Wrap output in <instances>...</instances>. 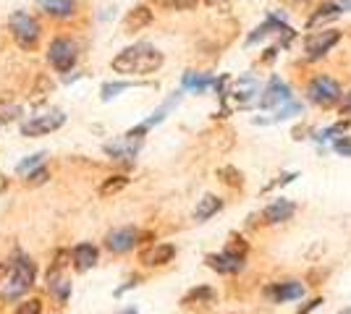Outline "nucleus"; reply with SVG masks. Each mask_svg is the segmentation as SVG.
<instances>
[{"label": "nucleus", "instance_id": "1", "mask_svg": "<svg viewBox=\"0 0 351 314\" xmlns=\"http://www.w3.org/2000/svg\"><path fill=\"white\" fill-rule=\"evenodd\" d=\"M162 53L155 45H147V42H136V45L121 50L116 58H113V71L116 74L126 76H147L160 71L162 66Z\"/></svg>", "mask_w": 351, "mask_h": 314}, {"label": "nucleus", "instance_id": "2", "mask_svg": "<svg viewBox=\"0 0 351 314\" xmlns=\"http://www.w3.org/2000/svg\"><path fill=\"white\" fill-rule=\"evenodd\" d=\"M8 31L14 37V42L27 53H34L40 47V21L34 16L24 14V11H16L8 16Z\"/></svg>", "mask_w": 351, "mask_h": 314}, {"label": "nucleus", "instance_id": "3", "mask_svg": "<svg viewBox=\"0 0 351 314\" xmlns=\"http://www.w3.org/2000/svg\"><path fill=\"white\" fill-rule=\"evenodd\" d=\"M34 278H37V265L32 262L29 257H21L14 267H11V280H8V285L3 288V299L21 301V296L32 291Z\"/></svg>", "mask_w": 351, "mask_h": 314}, {"label": "nucleus", "instance_id": "4", "mask_svg": "<svg viewBox=\"0 0 351 314\" xmlns=\"http://www.w3.org/2000/svg\"><path fill=\"white\" fill-rule=\"evenodd\" d=\"M79 60V45L73 42L71 37H56L47 45V63L58 71V74H69Z\"/></svg>", "mask_w": 351, "mask_h": 314}, {"label": "nucleus", "instance_id": "5", "mask_svg": "<svg viewBox=\"0 0 351 314\" xmlns=\"http://www.w3.org/2000/svg\"><path fill=\"white\" fill-rule=\"evenodd\" d=\"M63 123H66V113L53 107V110H45V113H37V116H32V118L24 120V123H21V134L29 136V139H37V136L58 131Z\"/></svg>", "mask_w": 351, "mask_h": 314}, {"label": "nucleus", "instance_id": "6", "mask_svg": "<svg viewBox=\"0 0 351 314\" xmlns=\"http://www.w3.org/2000/svg\"><path fill=\"white\" fill-rule=\"evenodd\" d=\"M307 97L309 103H315L317 107H330L341 100V87L330 76H315L307 87Z\"/></svg>", "mask_w": 351, "mask_h": 314}, {"label": "nucleus", "instance_id": "7", "mask_svg": "<svg viewBox=\"0 0 351 314\" xmlns=\"http://www.w3.org/2000/svg\"><path fill=\"white\" fill-rule=\"evenodd\" d=\"M341 42V31L338 29H322L312 31L307 40H304V50H307L309 60H320L322 55H328L333 47Z\"/></svg>", "mask_w": 351, "mask_h": 314}, {"label": "nucleus", "instance_id": "8", "mask_svg": "<svg viewBox=\"0 0 351 314\" xmlns=\"http://www.w3.org/2000/svg\"><path fill=\"white\" fill-rule=\"evenodd\" d=\"M136 244H139V231L132 228V225L129 228H116V231H110L105 236V246L113 254H126V252H132Z\"/></svg>", "mask_w": 351, "mask_h": 314}, {"label": "nucleus", "instance_id": "9", "mask_svg": "<svg viewBox=\"0 0 351 314\" xmlns=\"http://www.w3.org/2000/svg\"><path fill=\"white\" fill-rule=\"evenodd\" d=\"M286 103H291V90H289V84L280 81L278 76L270 79L267 90H265L263 97H260V107H263V110H270V107H283Z\"/></svg>", "mask_w": 351, "mask_h": 314}, {"label": "nucleus", "instance_id": "10", "mask_svg": "<svg viewBox=\"0 0 351 314\" xmlns=\"http://www.w3.org/2000/svg\"><path fill=\"white\" fill-rule=\"evenodd\" d=\"M139 147H142V136H136L129 131V134L116 139V142H108L103 150L108 152L110 157H116V160H126V157H134V155L139 152Z\"/></svg>", "mask_w": 351, "mask_h": 314}, {"label": "nucleus", "instance_id": "11", "mask_svg": "<svg viewBox=\"0 0 351 314\" xmlns=\"http://www.w3.org/2000/svg\"><path fill=\"white\" fill-rule=\"evenodd\" d=\"M293 212H296V205L289 202V199H276L273 205H267L263 209V215H260V223L263 225H278V223H286V220H291Z\"/></svg>", "mask_w": 351, "mask_h": 314}, {"label": "nucleus", "instance_id": "12", "mask_svg": "<svg viewBox=\"0 0 351 314\" xmlns=\"http://www.w3.org/2000/svg\"><path fill=\"white\" fill-rule=\"evenodd\" d=\"M37 5L43 8L45 16L58 21H69L79 14V0H37Z\"/></svg>", "mask_w": 351, "mask_h": 314}, {"label": "nucleus", "instance_id": "13", "mask_svg": "<svg viewBox=\"0 0 351 314\" xmlns=\"http://www.w3.org/2000/svg\"><path fill=\"white\" fill-rule=\"evenodd\" d=\"M152 18H155V14H152V8L149 5H134L129 14L123 16V31L126 34H136V31L147 29L149 24H152Z\"/></svg>", "mask_w": 351, "mask_h": 314}, {"label": "nucleus", "instance_id": "14", "mask_svg": "<svg viewBox=\"0 0 351 314\" xmlns=\"http://www.w3.org/2000/svg\"><path fill=\"white\" fill-rule=\"evenodd\" d=\"M176 257V246L173 244H155V246H149L147 252H142V265L147 267H165L168 262H173Z\"/></svg>", "mask_w": 351, "mask_h": 314}, {"label": "nucleus", "instance_id": "15", "mask_svg": "<svg viewBox=\"0 0 351 314\" xmlns=\"http://www.w3.org/2000/svg\"><path fill=\"white\" fill-rule=\"evenodd\" d=\"M205 262L207 267L220 272V275H234V272H239V270L244 267V259L228 254V252H223V254H207Z\"/></svg>", "mask_w": 351, "mask_h": 314}, {"label": "nucleus", "instance_id": "16", "mask_svg": "<svg viewBox=\"0 0 351 314\" xmlns=\"http://www.w3.org/2000/svg\"><path fill=\"white\" fill-rule=\"evenodd\" d=\"M239 105H247L254 100V94H260V81L254 76H241L239 81H234V87L228 92Z\"/></svg>", "mask_w": 351, "mask_h": 314}, {"label": "nucleus", "instance_id": "17", "mask_svg": "<svg viewBox=\"0 0 351 314\" xmlns=\"http://www.w3.org/2000/svg\"><path fill=\"white\" fill-rule=\"evenodd\" d=\"M97 246H92V244H79L76 249L71 252V262L73 267L79 270V272H87L97 265Z\"/></svg>", "mask_w": 351, "mask_h": 314}, {"label": "nucleus", "instance_id": "18", "mask_svg": "<svg viewBox=\"0 0 351 314\" xmlns=\"http://www.w3.org/2000/svg\"><path fill=\"white\" fill-rule=\"evenodd\" d=\"M304 291H307V288H304L302 280H286V283H278L276 288H270L267 293L278 301V304H283V301L302 299V296H304Z\"/></svg>", "mask_w": 351, "mask_h": 314}, {"label": "nucleus", "instance_id": "19", "mask_svg": "<svg viewBox=\"0 0 351 314\" xmlns=\"http://www.w3.org/2000/svg\"><path fill=\"white\" fill-rule=\"evenodd\" d=\"M223 207V202H220V196L215 194H205L199 202H197V209H194V220L197 223H205V220H210L218 209Z\"/></svg>", "mask_w": 351, "mask_h": 314}, {"label": "nucleus", "instance_id": "20", "mask_svg": "<svg viewBox=\"0 0 351 314\" xmlns=\"http://www.w3.org/2000/svg\"><path fill=\"white\" fill-rule=\"evenodd\" d=\"M184 306H207V304H215V291L210 285H199V288H191L189 293L181 299Z\"/></svg>", "mask_w": 351, "mask_h": 314}, {"label": "nucleus", "instance_id": "21", "mask_svg": "<svg viewBox=\"0 0 351 314\" xmlns=\"http://www.w3.org/2000/svg\"><path fill=\"white\" fill-rule=\"evenodd\" d=\"M341 16V8H338L336 3L330 0V3H325V5H320L317 11H315V16L307 21V27L309 29H317L320 24H325V21H333V18H338Z\"/></svg>", "mask_w": 351, "mask_h": 314}, {"label": "nucleus", "instance_id": "22", "mask_svg": "<svg viewBox=\"0 0 351 314\" xmlns=\"http://www.w3.org/2000/svg\"><path fill=\"white\" fill-rule=\"evenodd\" d=\"M47 291H50V296L58 301V304H66L69 296H71V283H69V278H66V275H60V278L47 280Z\"/></svg>", "mask_w": 351, "mask_h": 314}, {"label": "nucleus", "instance_id": "23", "mask_svg": "<svg viewBox=\"0 0 351 314\" xmlns=\"http://www.w3.org/2000/svg\"><path fill=\"white\" fill-rule=\"evenodd\" d=\"M129 186V179L126 176H110V179H105V183L100 186V196H116L118 192H123Z\"/></svg>", "mask_w": 351, "mask_h": 314}, {"label": "nucleus", "instance_id": "24", "mask_svg": "<svg viewBox=\"0 0 351 314\" xmlns=\"http://www.w3.org/2000/svg\"><path fill=\"white\" fill-rule=\"evenodd\" d=\"M218 179L223 181V183H228V186H234V189H239V186L244 183V176H241V170H239V168H234V165H226V168H220Z\"/></svg>", "mask_w": 351, "mask_h": 314}, {"label": "nucleus", "instance_id": "25", "mask_svg": "<svg viewBox=\"0 0 351 314\" xmlns=\"http://www.w3.org/2000/svg\"><path fill=\"white\" fill-rule=\"evenodd\" d=\"M184 87H186V90H194V92H205L207 87H210V79H207L205 74H194V71H189V74L184 76Z\"/></svg>", "mask_w": 351, "mask_h": 314}, {"label": "nucleus", "instance_id": "26", "mask_svg": "<svg viewBox=\"0 0 351 314\" xmlns=\"http://www.w3.org/2000/svg\"><path fill=\"white\" fill-rule=\"evenodd\" d=\"M45 157H47L45 152H37V155H32V157H27V160H21V163L16 165V170H19L21 176H27V173H32L34 168H40V165L45 163Z\"/></svg>", "mask_w": 351, "mask_h": 314}, {"label": "nucleus", "instance_id": "27", "mask_svg": "<svg viewBox=\"0 0 351 314\" xmlns=\"http://www.w3.org/2000/svg\"><path fill=\"white\" fill-rule=\"evenodd\" d=\"M226 252H228V254L241 257V259H244V257H247V252H249V244L244 239H241V236H231V241L226 244Z\"/></svg>", "mask_w": 351, "mask_h": 314}, {"label": "nucleus", "instance_id": "28", "mask_svg": "<svg viewBox=\"0 0 351 314\" xmlns=\"http://www.w3.org/2000/svg\"><path fill=\"white\" fill-rule=\"evenodd\" d=\"M343 100H341V110H338V116H341V126L346 129V126H351V92H346V94H341Z\"/></svg>", "mask_w": 351, "mask_h": 314}, {"label": "nucleus", "instance_id": "29", "mask_svg": "<svg viewBox=\"0 0 351 314\" xmlns=\"http://www.w3.org/2000/svg\"><path fill=\"white\" fill-rule=\"evenodd\" d=\"M16 314H43V301L40 299H27L19 304Z\"/></svg>", "mask_w": 351, "mask_h": 314}, {"label": "nucleus", "instance_id": "30", "mask_svg": "<svg viewBox=\"0 0 351 314\" xmlns=\"http://www.w3.org/2000/svg\"><path fill=\"white\" fill-rule=\"evenodd\" d=\"M129 87H132L129 81H118V84H105V87H103V100H113L118 92L129 90Z\"/></svg>", "mask_w": 351, "mask_h": 314}, {"label": "nucleus", "instance_id": "31", "mask_svg": "<svg viewBox=\"0 0 351 314\" xmlns=\"http://www.w3.org/2000/svg\"><path fill=\"white\" fill-rule=\"evenodd\" d=\"M29 179H27V183L29 186H40V183H45V181L50 179V173L45 170V168H37V170H32V173H27Z\"/></svg>", "mask_w": 351, "mask_h": 314}, {"label": "nucleus", "instance_id": "32", "mask_svg": "<svg viewBox=\"0 0 351 314\" xmlns=\"http://www.w3.org/2000/svg\"><path fill=\"white\" fill-rule=\"evenodd\" d=\"M199 0H171V11H194Z\"/></svg>", "mask_w": 351, "mask_h": 314}, {"label": "nucleus", "instance_id": "33", "mask_svg": "<svg viewBox=\"0 0 351 314\" xmlns=\"http://www.w3.org/2000/svg\"><path fill=\"white\" fill-rule=\"evenodd\" d=\"M213 11H220V14H228L231 11V0H205Z\"/></svg>", "mask_w": 351, "mask_h": 314}, {"label": "nucleus", "instance_id": "34", "mask_svg": "<svg viewBox=\"0 0 351 314\" xmlns=\"http://www.w3.org/2000/svg\"><path fill=\"white\" fill-rule=\"evenodd\" d=\"M336 152H338V155H343V157H351V139H349V136L338 139V142H336Z\"/></svg>", "mask_w": 351, "mask_h": 314}, {"label": "nucleus", "instance_id": "35", "mask_svg": "<svg viewBox=\"0 0 351 314\" xmlns=\"http://www.w3.org/2000/svg\"><path fill=\"white\" fill-rule=\"evenodd\" d=\"M320 304H322V299H312V301H309V304H307V306H304V309L299 312V314H309V312H312V309H317Z\"/></svg>", "mask_w": 351, "mask_h": 314}, {"label": "nucleus", "instance_id": "36", "mask_svg": "<svg viewBox=\"0 0 351 314\" xmlns=\"http://www.w3.org/2000/svg\"><path fill=\"white\" fill-rule=\"evenodd\" d=\"M8 275H11V267H8L5 262H0V283H3V280H5Z\"/></svg>", "mask_w": 351, "mask_h": 314}, {"label": "nucleus", "instance_id": "37", "mask_svg": "<svg viewBox=\"0 0 351 314\" xmlns=\"http://www.w3.org/2000/svg\"><path fill=\"white\" fill-rule=\"evenodd\" d=\"M341 11H351V0H333Z\"/></svg>", "mask_w": 351, "mask_h": 314}, {"label": "nucleus", "instance_id": "38", "mask_svg": "<svg viewBox=\"0 0 351 314\" xmlns=\"http://www.w3.org/2000/svg\"><path fill=\"white\" fill-rule=\"evenodd\" d=\"M338 314H351V306H346V309H341Z\"/></svg>", "mask_w": 351, "mask_h": 314}, {"label": "nucleus", "instance_id": "39", "mask_svg": "<svg viewBox=\"0 0 351 314\" xmlns=\"http://www.w3.org/2000/svg\"><path fill=\"white\" fill-rule=\"evenodd\" d=\"M121 314H136V309H126V312H121Z\"/></svg>", "mask_w": 351, "mask_h": 314}, {"label": "nucleus", "instance_id": "40", "mask_svg": "<svg viewBox=\"0 0 351 314\" xmlns=\"http://www.w3.org/2000/svg\"><path fill=\"white\" fill-rule=\"evenodd\" d=\"M302 3H304V0H302Z\"/></svg>", "mask_w": 351, "mask_h": 314}]
</instances>
